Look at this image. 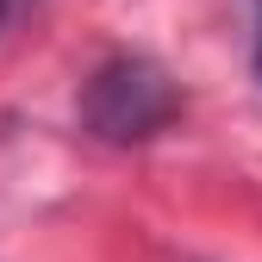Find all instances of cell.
<instances>
[{
  "label": "cell",
  "instance_id": "3957f363",
  "mask_svg": "<svg viewBox=\"0 0 262 262\" xmlns=\"http://www.w3.org/2000/svg\"><path fill=\"white\" fill-rule=\"evenodd\" d=\"M256 75H262V0H256Z\"/></svg>",
  "mask_w": 262,
  "mask_h": 262
},
{
  "label": "cell",
  "instance_id": "7a4b0ae2",
  "mask_svg": "<svg viewBox=\"0 0 262 262\" xmlns=\"http://www.w3.org/2000/svg\"><path fill=\"white\" fill-rule=\"evenodd\" d=\"M25 7H31V0H0V31H7V25H13V19L25 13Z\"/></svg>",
  "mask_w": 262,
  "mask_h": 262
},
{
  "label": "cell",
  "instance_id": "6da1fadb",
  "mask_svg": "<svg viewBox=\"0 0 262 262\" xmlns=\"http://www.w3.org/2000/svg\"><path fill=\"white\" fill-rule=\"evenodd\" d=\"M75 113H81V131L94 144L131 150V144H150L156 131H169L181 119V88L150 56H106L81 81V106Z\"/></svg>",
  "mask_w": 262,
  "mask_h": 262
}]
</instances>
